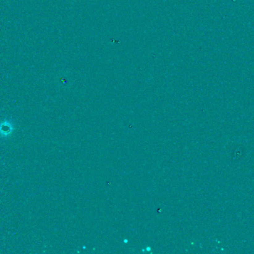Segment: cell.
<instances>
[{"label":"cell","mask_w":254,"mask_h":254,"mask_svg":"<svg viewBox=\"0 0 254 254\" xmlns=\"http://www.w3.org/2000/svg\"><path fill=\"white\" fill-rule=\"evenodd\" d=\"M0 130L3 134H8L11 131V125H8V124L2 125L0 127Z\"/></svg>","instance_id":"obj_1"}]
</instances>
